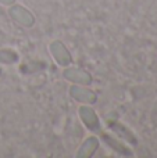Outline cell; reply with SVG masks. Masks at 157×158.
Masks as SVG:
<instances>
[{
  "label": "cell",
  "instance_id": "obj_1",
  "mask_svg": "<svg viewBox=\"0 0 157 158\" xmlns=\"http://www.w3.org/2000/svg\"><path fill=\"white\" fill-rule=\"evenodd\" d=\"M50 52H52L54 60L57 61L60 65L66 67L71 63V54H70V52L67 50V47L63 44V42H60V40L53 42V43L50 44Z\"/></svg>",
  "mask_w": 157,
  "mask_h": 158
},
{
  "label": "cell",
  "instance_id": "obj_2",
  "mask_svg": "<svg viewBox=\"0 0 157 158\" xmlns=\"http://www.w3.org/2000/svg\"><path fill=\"white\" fill-rule=\"evenodd\" d=\"M8 13H10L11 18H13L14 21H17L18 24L24 25V27H32L33 22H35L33 15L27 8L22 7V6H13Z\"/></svg>",
  "mask_w": 157,
  "mask_h": 158
},
{
  "label": "cell",
  "instance_id": "obj_3",
  "mask_svg": "<svg viewBox=\"0 0 157 158\" xmlns=\"http://www.w3.org/2000/svg\"><path fill=\"white\" fill-rule=\"evenodd\" d=\"M79 117L82 119V122L88 126L91 131L97 132L100 129V122L97 118L96 112L91 108V107H81L79 108Z\"/></svg>",
  "mask_w": 157,
  "mask_h": 158
},
{
  "label": "cell",
  "instance_id": "obj_4",
  "mask_svg": "<svg viewBox=\"0 0 157 158\" xmlns=\"http://www.w3.org/2000/svg\"><path fill=\"white\" fill-rule=\"evenodd\" d=\"M64 78L79 85H91L92 82L91 75L81 68H67L64 71Z\"/></svg>",
  "mask_w": 157,
  "mask_h": 158
},
{
  "label": "cell",
  "instance_id": "obj_5",
  "mask_svg": "<svg viewBox=\"0 0 157 158\" xmlns=\"http://www.w3.org/2000/svg\"><path fill=\"white\" fill-rule=\"evenodd\" d=\"M70 93L71 96L78 101H82V103H95L96 101V94H95L92 90L86 89V87H82V86H72L70 89Z\"/></svg>",
  "mask_w": 157,
  "mask_h": 158
},
{
  "label": "cell",
  "instance_id": "obj_6",
  "mask_svg": "<svg viewBox=\"0 0 157 158\" xmlns=\"http://www.w3.org/2000/svg\"><path fill=\"white\" fill-rule=\"evenodd\" d=\"M97 147H99V140H97L96 137H89V139H86L85 143L81 146L77 157L78 158H88V157L93 156V153L97 150Z\"/></svg>",
  "mask_w": 157,
  "mask_h": 158
},
{
  "label": "cell",
  "instance_id": "obj_7",
  "mask_svg": "<svg viewBox=\"0 0 157 158\" xmlns=\"http://www.w3.org/2000/svg\"><path fill=\"white\" fill-rule=\"evenodd\" d=\"M110 128L113 129L116 133H118L121 137H124V140H128V142L132 143V144H136V137L134 136V135L129 132V129H127L124 125L113 122V123H110Z\"/></svg>",
  "mask_w": 157,
  "mask_h": 158
},
{
  "label": "cell",
  "instance_id": "obj_8",
  "mask_svg": "<svg viewBox=\"0 0 157 158\" xmlns=\"http://www.w3.org/2000/svg\"><path fill=\"white\" fill-rule=\"evenodd\" d=\"M103 139L106 140V143H107L108 146H110L111 148H113L114 151H117V153L122 154V156H131V150L128 147H125L124 144H121V143L118 142V140L113 139L111 136H108V135H103Z\"/></svg>",
  "mask_w": 157,
  "mask_h": 158
},
{
  "label": "cell",
  "instance_id": "obj_9",
  "mask_svg": "<svg viewBox=\"0 0 157 158\" xmlns=\"http://www.w3.org/2000/svg\"><path fill=\"white\" fill-rule=\"evenodd\" d=\"M18 61V54L13 50H0V63L13 64Z\"/></svg>",
  "mask_w": 157,
  "mask_h": 158
},
{
  "label": "cell",
  "instance_id": "obj_10",
  "mask_svg": "<svg viewBox=\"0 0 157 158\" xmlns=\"http://www.w3.org/2000/svg\"><path fill=\"white\" fill-rule=\"evenodd\" d=\"M0 3L2 4H7V6H11L14 3V0H0Z\"/></svg>",
  "mask_w": 157,
  "mask_h": 158
},
{
  "label": "cell",
  "instance_id": "obj_11",
  "mask_svg": "<svg viewBox=\"0 0 157 158\" xmlns=\"http://www.w3.org/2000/svg\"><path fill=\"white\" fill-rule=\"evenodd\" d=\"M0 74H2V71H0Z\"/></svg>",
  "mask_w": 157,
  "mask_h": 158
}]
</instances>
